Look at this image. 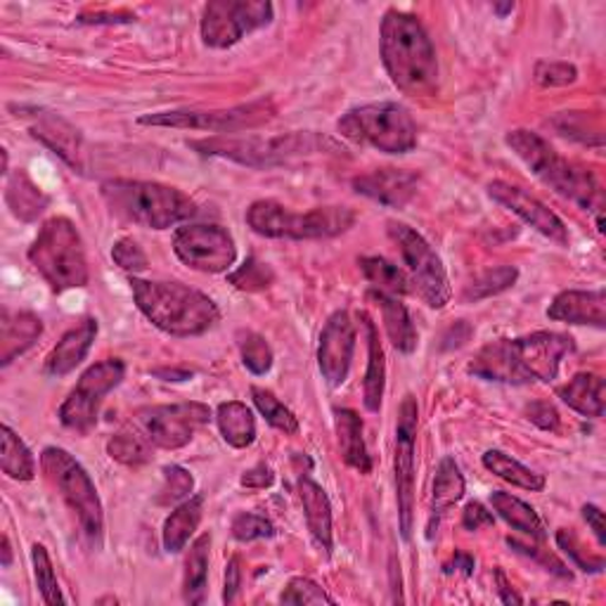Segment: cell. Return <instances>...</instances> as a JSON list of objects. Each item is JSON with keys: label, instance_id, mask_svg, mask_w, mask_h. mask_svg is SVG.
<instances>
[{"label": "cell", "instance_id": "6da1fadb", "mask_svg": "<svg viewBox=\"0 0 606 606\" xmlns=\"http://www.w3.org/2000/svg\"><path fill=\"white\" fill-rule=\"evenodd\" d=\"M573 350V339L560 332H533L519 339H496L486 344L474 360L469 372L500 385H533L550 381L560 375L562 360Z\"/></svg>", "mask_w": 606, "mask_h": 606}, {"label": "cell", "instance_id": "7a4b0ae2", "mask_svg": "<svg viewBox=\"0 0 606 606\" xmlns=\"http://www.w3.org/2000/svg\"><path fill=\"white\" fill-rule=\"evenodd\" d=\"M379 51L398 90L410 98H434L439 93L436 47L414 14L387 10L379 29Z\"/></svg>", "mask_w": 606, "mask_h": 606}, {"label": "cell", "instance_id": "3957f363", "mask_svg": "<svg viewBox=\"0 0 606 606\" xmlns=\"http://www.w3.org/2000/svg\"><path fill=\"white\" fill-rule=\"evenodd\" d=\"M190 148L204 156L230 159L251 169H273L292 164L303 156L317 154H344L346 150L337 140L315 133V131H294L280 136H249V138H228L218 136L209 140H193Z\"/></svg>", "mask_w": 606, "mask_h": 606}, {"label": "cell", "instance_id": "277c9868", "mask_svg": "<svg viewBox=\"0 0 606 606\" xmlns=\"http://www.w3.org/2000/svg\"><path fill=\"white\" fill-rule=\"evenodd\" d=\"M131 292L140 313L171 337H199V334L209 332L220 317L214 299L183 282L131 278Z\"/></svg>", "mask_w": 606, "mask_h": 606}, {"label": "cell", "instance_id": "5b68a950", "mask_svg": "<svg viewBox=\"0 0 606 606\" xmlns=\"http://www.w3.org/2000/svg\"><path fill=\"white\" fill-rule=\"evenodd\" d=\"M505 140L509 150H512L542 183L552 187L556 195L578 204L585 212L602 214V190L595 181V175L585 166L569 162V159L556 152L545 138H540L533 131H509Z\"/></svg>", "mask_w": 606, "mask_h": 606}, {"label": "cell", "instance_id": "8992f818", "mask_svg": "<svg viewBox=\"0 0 606 606\" xmlns=\"http://www.w3.org/2000/svg\"><path fill=\"white\" fill-rule=\"evenodd\" d=\"M102 199L119 218L142 228L166 230L197 214V204L181 190L150 181H107L100 185Z\"/></svg>", "mask_w": 606, "mask_h": 606}, {"label": "cell", "instance_id": "52a82bcc", "mask_svg": "<svg viewBox=\"0 0 606 606\" xmlns=\"http://www.w3.org/2000/svg\"><path fill=\"white\" fill-rule=\"evenodd\" d=\"M29 261L51 284L53 292L78 290V286H86L90 278L84 239L65 216L47 218L43 223L29 249Z\"/></svg>", "mask_w": 606, "mask_h": 606}, {"label": "cell", "instance_id": "ba28073f", "mask_svg": "<svg viewBox=\"0 0 606 606\" xmlns=\"http://www.w3.org/2000/svg\"><path fill=\"white\" fill-rule=\"evenodd\" d=\"M249 228L273 239H327L354 228L356 214L346 206H317L296 214L275 199H259L247 209Z\"/></svg>", "mask_w": 606, "mask_h": 606}, {"label": "cell", "instance_id": "9c48e42d", "mask_svg": "<svg viewBox=\"0 0 606 606\" xmlns=\"http://www.w3.org/2000/svg\"><path fill=\"white\" fill-rule=\"evenodd\" d=\"M337 131L350 142L387 154H408L418 148V126L410 111L396 102H370L348 109L337 121Z\"/></svg>", "mask_w": 606, "mask_h": 606}, {"label": "cell", "instance_id": "30bf717a", "mask_svg": "<svg viewBox=\"0 0 606 606\" xmlns=\"http://www.w3.org/2000/svg\"><path fill=\"white\" fill-rule=\"evenodd\" d=\"M41 467L47 478L57 486L62 500L69 505L72 512L78 517L84 533L93 545H100L105 531L102 502L88 472L65 448H45L41 455Z\"/></svg>", "mask_w": 606, "mask_h": 606}, {"label": "cell", "instance_id": "8fae6325", "mask_svg": "<svg viewBox=\"0 0 606 606\" xmlns=\"http://www.w3.org/2000/svg\"><path fill=\"white\" fill-rule=\"evenodd\" d=\"M278 107L270 98L237 105L230 109H171L156 111V115L140 117L142 126H164V129H187V131H209V133H239L251 131L273 121Z\"/></svg>", "mask_w": 606, "mask_h": 606}, {"label": "cell", "instance_id": "7c38bea8", "mask_svg": "<svg viewBox=\"0 0 606 606\" xmlns=\"http://www.w3.org/2000/svg\"><path fill=\"white\" fill-rule=\"evenodd\" d=\"M389 237L396 242L408 266L405 273L410 278L412 292L418 294L429 309H445V303L453 296V290L443 261L432 249V245H429L418 230H412L405 223L396 220L389 223Z\"/></svg>", "mask_w": 606, "mask_h": 606}, {"label": "cell", "instance_id": "4fadbf2b", "mask_svg": "<svg viewBox=\"0 0 606 606\" xmlns=\"http://www.w3.org/2000/svg\"><path fill=\"white\" fill-rule=\"evenodd\" d=\"M270 22L273 6L266 0H214L202 12V41L216 51H226Z\"/></svg>", "mask_w": 606, "mask_h": 606}, {"label": "cell", "instance_id": "5bb4252c", "mask_svg": "<svg viewBox=\"0 0 606 606\" xmlns=\"http://www.w3.org/2000/svg\"><path fill=\"white\" fill-rule=\"evenodd\" d=\"M126 375V365L119 358H109L102 362H95L78 379L76 389L59 408V422L72 432L88 434L98 422V410L102 398L115 391Z\"/></svg>", "mask_w": 606, "mask_h": 606}, {"label": "cell", "instance_id": "9a60e30c", "mask_svg": "<svg viewBox=\"0 0 606 606\" xmlns=\"http://www.w3.org/2000/svg\"><path fill=\"white\" fill-rule=\"evenodd\" d=\"M173 251L185 266L199 273H226L237 259L235 239L220 226H206V223H193L183 226L173 235Z\"/></svg>", "mask_w": 606, "mask_h": 606}, {"label": "cell", "instance_id": "2e32d148", "mask_svg": "<svg viewBox=\"0 0 606 606\" xmlns=\"http://www.w3.org/2000/svg\"><path fill=\"white\" fill-rule=\"evenodd\" d=\"M418 401L414 396H405L401 410H398L396 426V455H393V474H396V500H398V521H401V535L410 540L412 519H414V439H418Z\"/></svg>", "mask_w": 606, "mask_h": 606}, {"label": "cell", "instance_id": "e0dca14e", "mask_svg": "<svg viewBox=\"0 0 606 606\" xmlns=\"http://www.w3.org/2000/svg\"><path fill=\"white\" fill-rule=\"evenodd\" d=\"M212 420V410L204 403H173L138 410V422L150 443L164 451H178L195 439L199 429Z\"/></svg>", "mask_w": 606, "mask_h": 606}, {"label": "cell", "instance_id": "ac0fdd59", "mask_svg": "<svg viewBox=\"0 0 606 606\" xmlns=\"http://www.w3.org/2000/svg\"><path fill=\"white\" fill-rule=\"evenodd\" d=\"M354 348L356 327L350 315L346 311L332 313L321 332V344H317V368H321L329 387H342L346 381L350 360H354Z\"/></svg>", "mask_w": 606, "mask_h": 606}, {"label": "cell", "instance_id": "d6986e66", "mask_svg": "<svg viewBox=\"0 0 606 606\" xmlns=\"http://www.w3.org/2000/svg\"><path fill=\"white\" fill-rule=\"evenodd\" d=\"M488 195L502 204L505 209L517 214L523 223H529L531 228H535L540 235H545L552 242L560 247L569 245V228L564 226V220L550 212L545 204L535 199L533 195L526 193L519 185L505 183V181H493L488 185Z\"/></svg>", "mask_w": 606, "mask_h": 606}, {"label": "cell", "instance_id": "ffe728a7", "mask_svg": "<svg viewBox=\"0 0 606 606\" xmlns=\"http://www.w3.org/2000/svg\"><path fill=\"white\" fill-rule=\"evenodd\" d=\"M29 131L74 171H86V142L82 131H78L74 123L62 119L55 111L34 109Z\"/></svg>", "mask_w": 606, "mask_h": 606}, {"label": "cell", "instance_id": "44dd1931", "mask_svg": "<svg viewBox=\"0 0 606 606\" xmlns=\"http://www.w3.org/2000/svg\"><path fill=\"white\" fill-rule=\"evenodd\" d=\"M418 173L405 169H377L354 178V190L358 195L391 206V209H403L418 195Z\"/></svg>", "mask_w": 606, "mask_h": 606}, {"label": "cell", "instance_id": "7402d4cb", "mask_svg": "<svg viewBox=\"0 0 606 606\" xmlns=\"http://www.w3.org/2000/svg\"><path fill=\"white\" fill-rule=\"evenodd\" d=\"M548 317L554 323L593 325L602 329L606 325V294L604 290L560 292L550 303Z\"/></svg>", "mask_w": 606, "mask_h": 606}, {"label": "cell", "instance_id": "603a6c76", "mask_svg": "<svg viewBox=\"0 0 606 606\" xmlns=\"http://www.w3.org/2000/svg\"><path fill=\"white\" fill-rule=\"evenodd\" d=\"M95 337H98V321L95 317H86V321L65 332V337L57 342L51 356L45 358V375L67 377L74 372L86 360Z\"/></svg>", "mask_w": 606, "mask_h": 606}, {"label": "cell", "instance_id": "cb8c5ba5", "mask_svg": "<svg viewBox=\"0 0 606 606\" xmlns=\"http://www.w3.org/2000/svg\"><path fill=\"white\" fill-rule=\"evenodd\" d=\"M43 334L41 317L29 311H3V321H0V365H8L20 358L22 354L39 342Z\"/></svg>", "mask_w": 606, "mask_h": 606}, {"label": "cell", "instance_id": "d4e9b609", "mask_svg": "<svg viewBox=\"0 0 606 606\" xmlns=\"http://www.w3.org/2000/svg\"><path fill=\"white\" fill-rule=\"evenodd\" d=\"M299 498L303 505V515H306L309 531L315 538L317 545L332 554V505L325 488L313 481L309 474H301L299 478Z\"/></svg>", "mask_w": 606, "mask_h": 606}, {"label": "cell", "instance_id": "484cf974", "mask_svg": "<svg viewBox=\"0 0 606 606\" xmlns=\"http://www.w3.org/2000/svg\"><path fill=\"white\" fill-rule=\"evenodd\" d=\"M360 321H362L365 334H368V372H365L362 401L370 412H379L381 398H385V385H387L385 348H381L379 329L375 327L372 317L368 313H360Z\"/></svg>", "mask_w": 606, "mask_h": 606}, {"label": "cell", "instance_id": "4316f807", "mask_svg": "<svg viewBox=\"0 0 606 606\" xmlns=\"http://www.w3.org/2000/svg\"><path fill=\"white\" fill-rule=\"evenodd\" d=\"M6 204L12 212L14 218L24 223L36 220L45 209L51 199L43 193V190L29 178V173L18 169L14 173H8L6 181Z\"/></svg>", "mask_w": 606, "mask_h": 606}, {"label": "cell", "instance_id": "83f0119b", "mask_svg": "<svg viewBox=\"0 0 606 606\" xmlns=\"http://www.w3.org/2000/svg\"><path fill=\"white\" fill-rule=\"evenodd\" d=\"M334 424H337V436H339V448L342 457L348 467H354L360 474L372 472V459L368 455V445L362 439V420L358 412L348 408L334 410Z\"/></svg>", "mask_w": 606, "mask_h": 606}, {"label": "cell", "instance_id": "f1b7e54d", "mask_svg": "<svg viewBox=\"0 0 606 606\" xmlns=\"http://www.w3.org/2000/svg\"><path fill=\"white\" fill-rule=\"evenodd\" d=\"M556 396L583 418L599 420L604 414V379L593 372H581L569 385L556 389Z\"/></svg>", "mask_w": 606, "mask_h": 606}, {"label": "cell", "instance_id": "f546056e", "mask_svg": "<svg viewBox=\"0 0 606 606\" xmlns=\"http://www.w3.org/2000/svg\"><path fill=\"white\" fill-rule=\"evenodd\" d=\"M202 517H204V496L187 498L185 502L175 507L171 517L164 521V531H162L164 550L169 554L183 552L190 538H193L195 531L199 529Z\"/></svg>", "mask_w": 606, "mask_h": 606}, {"label": "cell", "instance_id": "4dcf8cb0", "mask_svg": "<svg viewBox=\"0 0 606 606\" xmlns=\"http://www.w3.org/2000/svg\"><path fill=\"white\" fill-rule=\"evenodd\" d=\"M370 299L379 303L381 321H385V329L391 344L401 350V354H412V350L418 348V329L412 325L408 309L398 301V296H389L381 292H370Z\"/></svg>", "mask_w": 606, "mask_h": 606}, {"label": "cell", "instance_id": "1f68e13d", "mask_svg": "<svg viewBox=\"0 0 606 606\" xmlns=\"http://www.w3.org/2000/svg\"><path fill=\"white\" fill-rule=\"evenodd\" d=\"M216 422L223 441L237 451L249 448V445L257 441V418H253V412L245 403H220L216 412Z\"/></svg>", "mask_w": 606, "mask_h": 606}, {"label": "cell", "instance_id": "d6a6232c", "mask_svg": "<svg viewBox=\"0 0 606 606\" xmlns=\"http://www.w3.org/2000/svg\"><path fill=\"white\" fill-rule=\"evenodd\" d=\"M209 548L212 535H199L185 556L183 599L187 604H202L206 599V581H209Z\"/></svg>", "mask_w": 606, "mask_h": 606}, {"label": "cell", "instance_id": "836d02e7", "mask_svg": "<svg viewBox=\"0 0 606 606\" xmlns=\"http://www.w3.org/2000/svg\"><path fill=\"white\" fill-rule=\"evenodd\" d=\"M490 505L519 533L531 535L533 540H545V535H548L545 526H542V519L538 517L535 509L531 505H526L523 500H519L517 496H512V493L493 490Z\"/></svg>", "mask_w": 606, "mask_h": 606}, {"label": "cell", "instance_id": "e575fe53", "mask_svg": "<svg viewBox=\"0 0 606 606\" xmlns=\"http://www.w3.org/2000/svg\"><path fill=\"white\" fill-rule=\"evenodd\" d=\"M365 280H368L375 292L389 294V296H405L412 292V284L405 270L381 257H365L358 261Z\"/></svg>", "mask_w": 606, "mask_h": 606}, {"label": "cell", "instance_id": "d590c367", "mask_svg": "<svg viewBox=\"0 0 606 606\" xmlns=\"http://www.w3.org/2000/svg\"><path fill=\"white\" fill-rule=\"evenodd\" d=\"M484 467L490 474H496L498 478H502V481L512 484L517 488H523V490H531V493H540L548 484L545 476L529 469V467H523L519 459L509 457L502 451H488L484 455Z\"/></svg>", "mask_w": 606, "mask_h": 606}, {"label": "cell", "instance_id": "8d00e7d4", "mask_svg": "<svg viewBox=\"0 0 606 606\" xmlns=\"http://www.w3.org/2000/svg\"><path fill=\"white\" fill-rule=\"evenodd\" d=\"M465 496V476H462L457 462L453 457H443L434 478L432 493V517L448 512Z\"/></svg>", "mask_w": 606, "mask_h": 606}, {"label": "cell", "instance_id": "74e56055", "mask_svg": "<svg viewBox=\"0 0 606 606\" xmlns=\"http://www.w3.org/2000/svg\"><path fill=\"white\" fill-rule=\"evenodd\" d=\"M3 434V455H0V467L3 472L14 478V481H31L36 476V462L26 443L12 432L8 424L0 429Z\"/></svg>", "mask_w": 606, "mask_h": 606}, {"label": "cell", "instance_id": "f35d334b", "mask_svg": "<svg viewBox=\"0 0 606 606\" xmlns=\"http://www.w3.org/2000/svg\"><path fill=\"white\" fill-rule=\"evenodd\" d=\"M519 278V270L515 266H500V268H490L486 270V273L476 275L469 284L465 294H462V299H465L467 303L472 301H481V299H488V296H496L505 290H509V286H515Z\"/></svg>", "mask_w": 606, "mask_h": 606}, {"label": "cell", "instance_id": "ab89813d", "mask_svg": "<svg viewBox=\"0 0 606 606\" xmlns=\"http://www.w3.org/2000/svg\"><path fill=\"white\" fill-rule=\"evenodd\" d=\"M251 398H253V405L259 408V412L263 414L270 426H275L278 432H284V434H299L296 414L286 408L273 391L251 387Z\"/></svg>", "mask_w": 606, "mask_h": 606}, {"label": "cell", "instance_id": "60d3db41", "mask_svg": "<svg viewBox=\"0 0 606 606\" xmlns=\"http://www.w3.org/2000/svg\"><path fill=\"white\" fill-rule=\"evenodd\" d=\"M107 453L111 459L121 462V465H126V467H142L152 459L150 439H142V436L129 434V432L111 436L107 443Z\"/></svg>", "mask_w": 606, "mask_h": 606}, {"label": "cell", "instance_id": "b9f144b4", "mask_svg": "<svg viewBox=\"0 0 606 606\" xmlns=\"http://www.w3.org/2000/svg\"><path fill=\"white\" fill-rule=\"evenodd\" d=\"M239 356H242L245 368L251 375H266L273 368V348L257 332H239L237 334Z\"/></svg>", "mask_w": 606, "mask_h": 606}, {"label": "cell", "instance_id": "7bdbcfd3", "mask_svg": "<svg viewBox=\"0 0 606 606\" xmlns=\"http://www.w3.org/2000/svg\"><path fill=\"white\" fill-rule=\"evenodd\" d=\"M31 562H34V576H36V585H39V593H41L43 602L45 604H65V597H62V593H59L51 554H47V550L43 545H39V542L31 548Z\"/></svg>", "mask_w": 606, "mask_h": 606}, {"label": "cell", "instance_id": "ee69618b", "mask_svg": "<svg viewBox=\"0 0 606 606\" xmlns=\"http://www.w3.org/2000/svg\"><path fill=\"white\" fill-rule=\"evenodd\" d=\"M273 280H275V275H273V270H270V266L257 261L253 257L247 259L245 266L235 270L232 275H228V282L242 292H263L270 284H273Z\"/></svg>", "mask_w": 606, "mask_h": 606}, {"label": "cell", "instance_id": "f6af8a7d", "mask_svg": "<svg viewBox=\"0 0 606 606\" xmlns=\"http://www.w3.org/2000/svg\"><path fill=\"white\" fill-rule=\"evenodd\" d=\"M282 604H294V606H332L334 599L325 593V589L311 578H292L286 583L284 593L280 595Z\"/></svg>", "mask_w": 606, "mask_h": 606}, {"label": "cell", "instance_id": "bcb514c9", "mask_svg": "<svg viewBox=\"0 0 606 606\" xmlns=\"http://www.w3.org/2000/svg\"><path fill=\"white\" fill-rule=\"evenodd\" d=\"M195 488V478L181 465L164 467V486L159 490V505L185 502Z\"/></svg>", "mask_w": 606, "mask_h": 606}, {"label": "cell", "instance_id": "7dc6e473", "mask_svg": "<svg viewBox=\"0 0 606 606\" xmlns=\"http://www.w3.org/2000/svg\"><path fill=\"white\" fill-rule=\"evenodd\" d=\"M552 126L564 138L581 140L583 145H597L595 140H602L599 129H593V126H589L585 111H562L560 117L552 119Z\"/></svg>", "mask_w": 606, "mask_h": 606}, {"label": "cell", "instance_id": "c3c4849f", "mask_svg": "<svg viewBox=\"0 0 606 606\" xmlns=\"http://www.w3.org/2000/svg\"><path fill=\"white\" fill-rule=\"evenodd\" d=\"M111 259H115V263L126 270V273H142V270H148L150 261H148V253L142 251V247L136 242L133 237H121L119 242H115V247H111Z\"/></svg>", "mask_w": 606, "mask_h": 606}, {"label": "cell", "instance_id": "681fc988", "mask_svg": "<svg viewBox=\"0 0 606 606\" xmlns=\"http://www.w3.org/2000/svg\"><path fill=\"white\" fill-rule=\"evenodd\" d=\"M232 538L239 542H251V540H261V538H273L275 535V526L270 523L266 517L242 512L232 519Z\"/></svg>", "mask_w": 606, "mask_h": 606}, {"label": "cell", "instance_id": "f907efd6", "mask_svg": "<svg viewBox=\"0 0 606 606\" xmlns=\"http://www.w3.org/2000/svg\"><path fill=\"white\" fill-rule=\"evenodd\" d=\"M578 78V69L569 62H548L542 59L535 65V82L545 88H562Z\"/></svg>", "mask_w": 606, "mask_h": 606}, {"label": "cell", "instance_id": "816d5d0a", "mask_svg": "<svg viewBox=\"0 0 606 606\" xmlns=\"http://www.w3.org/2000/svg\"><path fill=\"white\" fill-rule=\"evenodd\" d=\"M556 545H560V550H564L573 564H576L581 571H587V573H599L604 569V560L602 556H589L583 545L578 542V538L569 533V531H560L556 533Z\"/></svg>", "mask_w": 606, "mask_h": 606}, {"label": "cell", "instance_id": "f5cc1de1", "mask_svg": "<svg viewBox=\"0 0 606 606\" xmlns=\"http://www.w3.org/2000/svg\"><path fill=\"white\" fill-rule=\"evenodd\" d=\"M526 414H529V420L540 426L542 432H556L560 429V412H556L550 401H533L526 408Z\"/></svg>", "mask_w": 606, "mask_h": 606}, {"label": "cell", "instance_id": "db71d44e", "mask_svg": "<svg viewBox=\"0 0 606 606\" xmlns=\"http://www.w3.org/2000/svg\"><path fill=\"white\" fill-rule=\"evenodd\" d=\"M493 523H496V517H493L481 502H469L465 507V512H462V526H465L467 531H478L484 529V526Z\"/></svg>", "mask_w": 606, "mask_h": 606}, {"label": "cell", "instance_id": "11a10c76", "mask_svg": "<svg viewBox=\"0 0 606 606\" xmlns=\"http://www.w3.org/2000/svg\"><path fill=\"white\" fill-rule=\"evenodd\" d=\"M239 484H242L245 488H251V490H266L275 484V474H273V469L261 462V465L247 469L242 474V478H239Z\"/></svg>", "mask_w": 606, "mask_h": 606}, {"label": "cell", "instance_id": "9f6ffc18", "mask_svg": "<svg viewBox=\"0 0 606 606\" xmlns=\"http://www.w3.org/2000/svg\"><path fill=\"white\" fill-rule=\"evenodd\" d=\"M76 22H82V24H129V22H136V14H131V12H84V14H78Z\"/></svg>", "mask_w": 606, "mask_h": 606}, {"label": "cell", "instance_id": "6f0895ef", "mask_svg": "<svg viewBox=\"0 0 606 606\" xmlns=\"http://www.w3.org/2000/svg\"><path fill=\"white\" fill-rule=\"evenodd\" d=\"M239 587H242V569H239V556H232L226 569V589H223V602L232 604L237 599Z\"/></svg>", "mask_w": 606, "mask_h": 606}, {"label": "cell", "instance_id": "680465c9", "mask_svg": "<svg viewBox=\"0 0 606 606\" xmlns=\"http://www.w3.org/2000/svg\"><path fill=\"white\" fill-rule=\"evenodd\" d=\"M509 545H512V548H517L519 552H523V554H529V556H533V560H538V562H542V564H545L548 566V571H554L556 573V576H564V578H571V571H566V566L560 562V560H554V556L552 554H540V552H535L533 548H526V545H521V542H517V540H509Z\"/></svg>", "mask_w": 606, "mask_h": 606}, {"label": "cell", "instance_id": "91938a15", "mask_svg": "<svg viewBox=\"0 0 606 606\" xmlns=\"http://www.w3.org/2000/svg\"><path fill=\"white\" fill-rule=\"evenodd\" d=\"M583 519L587 521L589 529L597 535L599 545H606V529H604V512L597 505H585L583 507Z\"/></svg>", "mask_w": 606, "mask_h": 606}, {"label": "cell", "instance_id": "94428289", "mask_svg": "<svg viewBox=\"0 0 606 606\" xmlns=\"http://www.w3.org/2000/svg\"><path fill=\"white\" fill-rule=\"evenodd\" d=\"M496 581H498V595H500V599L505 602V604H521L523 599L515 593V589H512V585H509L507 583V578H505V573L498 569L496 571Z\"/></svg>", "mask_w": 606, "mask_h": 606}, {"label": "cell", "instance_id": "6125c7cd", "mask_svg": "<svg viewBox=\"0 0 606 606\" xmlns=\"http://www.w3.org/2000/svg\"><path fill=\"white\" fill-rule=\"evenodd\" d=\"M451 571H462V573H465V576H472V573H474V560H472L469 554H465V552H457L453 556V566H445V573H451Z\"/></svg>", "mask_w": 606, "mask_h": 606}, {"label": "cell", "instance_id": "be15d7a7", "mask_svg": "<svg viewBox=\"0 0 606 606\" xmlns=\"http://www.w3.org/2000/svg\"><path fill=\"white\" fill-rule=\"evenodd\" d=\"M154 375L164 377L166 381H185V379L193 377V372H187V370H183V372H178V370H156Z\"/></svg>", "mask_w": 606, "mask_h": 606}, {"label": "cell", "instance_id": "e7e4bbea", "mask_svg": "<svg viewBox=\"0 0 606 606\" xmlns=\"http://www.w3.org/2000/svg\"><path fill=\"white\" fill-rule=\"evenodd\" d=\"M12 564V548H10V538L3 535V566L8 569Z\"/></svg>", "mask_w": 606, "mask_h": 606}, {"label": "cell", "instance_id": "03108f58", "mask_svg": "<svg viewBox=\"0 0 606 606\" xmlns=\"http://www.w3.org/2000/svg\"><path fill=\"white\" fill-rule=\"evenodd\" d=\"M493 10H496L500 18H505V14H509L515 10V3H505V6H493Z\"/></svg>", "mask_w": 606, "mask_h": 606}]
</instances>
